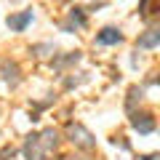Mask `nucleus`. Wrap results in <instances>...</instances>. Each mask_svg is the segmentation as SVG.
Masks as SVG:
<instances>
[{
  "label": "nucleus",
  "instance_id": "39448f33",
  "mask_svg": "<svg viewBox=\"0 0 160 160\" xmlns=\"http://www.w3.org/2000/svg\"><path fill=\"white\" fill-rule=\"evenodd\" d=\"M24 155H27V160H43V147H40V142H38V136H29L27 139V144H24Z\"/></svg>",
  "mask_w": 160,
  "mask_h": 160
},
{
  "label": "nucleus",
  "instance_id": "1a4fd4ad",
  "mask_svg": "<svg viewBox=\"0 0 160 160\" xmlns=\"http://www.w3.org/2000/svg\"><path fill=\"white\" fill-rule=\"evenodd\" d=\"M16 72H19V67H16V64H6V67H3V75H6V80L16 78Z\"/></svg>",
  "mask_w": 160,
  "mask_h": 160
},
{
  "label": "nucleus",
  "instance_id": "6e6552de",
  "mask_svg": "<svg viewBox=\"0 0 160 160\" xmlns=\"http://www.w3.org/2000/svg\"><path fill=\"white\" fill-rule=\"evenodd\" d=\"M69 22H72L75 27H83V24H86V13H83V8H72V11H69Z\"/></svg>",
  "mask_w": 160,
  "mask_h": 160
},
{
  "label": "nucleus",
  "instance_id": "f257e3e1",
  "mask_svg": "<svg viewBox=\"0 0 160 160\" xmlns=\"http://www.w3.org/2000/svg\"><path fill=\"white\" fill-rule=\"evenodd\" d=\"M32 22V11H22V13H11V16L6 19V24L13 29V32H22V29H27V24Z\"/></svg>",
  "mask_w": 160,
  "mask_h": 160
},
{
  "label": "nucleus",
  "instance_id": "f03ea898",
  "mask_svg": "<svg viewBox=\"0 0 160 160\" xmlns=\"http://www.w3.org/2000/svg\"><path fill=\"white\" fill-rule=\"evenodd\" d=\"M69 136H72V142L80 144V147H93V136L83 126H75L72 123V126H69Z\"/></svg>",
  "mask_w": 160,
  "mask_h": 160
},
{
  "label": "nucleus",
  "instance_id": "423d86ee",
  "mask_svg": "<svg viewBox=\"0 0 160 160\" xmlns=\"http://www.w3.org/2000/svg\"><path fill=\"white\" fill-rule=\"evenodd\" d=\"M158 43H160V29H147L139 38V48H155Z\"/></svg>",
  "mask_w": 160,
  "mask_h": 160
},
{
  "label": "nucleus",
  "instance_id": "9b49d317",
  "mask_svg": "<svg viewBox=\"0 0 160 160\" xmlns=\"http://www.w3.org/2000/svg\"><path fill=\"white\" fill-rule=\"evenodd\" d=\"M142 160H158V155H147V158H142Z\"/></svg>",
  "mask_w": 160,
  "mask_h": 160
},
{
  "label": "nucleus",
  "instance_id": "0eeeda50",
  "mask_svg": "<svg viewBox=\"0 0 160 160\" xmlns=\"http://www.w3.org/2000/svg\"><path fill=\"white\" fill-rule=\"evenodd\" d=\"M38 142H40V147H43V152H48V149H53L56 147V131L53 128H48V131H43V136H38Z\"/></svg>",
  "mask_w": 160,
  "mask_h": 160
},
{
  "label": "nucleus",
  "instance_id": "20e7f679",
  "mask_svg": "<svg viewBox=\"0 0 160 160\" xmlns=\"http://www.w3.org/2000/svg\"><path fill=\"white\" fill-rule=\"evenodd\" d=\"M131 126L136 128L139 133H152L155 131V120H152V115H133Z\"/></svg>",
  "mask_w": 160,
  "mask_h": 160
},
{
  "label": "nucleus",
  "instance_id": "9d476101",
  "mask_svg": "<svg viewBox=\"0 0 160 160\" xmlns=\"http://www.w3.org/2000/svg\"><path fill=\"white\" fill-rule=\"evenodd\" d=\"M8 158H13V149L11 147H6L3 152H0V160H8Z\"/></svg>",
  "mask_w": 160,
  "mask_h": 160
},
{
  "label": "nucleus",
  "instance_id": "7ed1b4c3",
  "mask_svg": "<svg viewBox=\"0 0 160 160\" xmlns=\"http://www.w3.org/2000/svg\"><path fill=\"white\" fill-rule=\"evenodd\" d=\"M120 40H123V35H120V29H115V27H107V29H102V32L96 35L99 46H118Z\"/></svg>",
  "mask_w": 160,
  "mask_h": 160
}]
</instances>
